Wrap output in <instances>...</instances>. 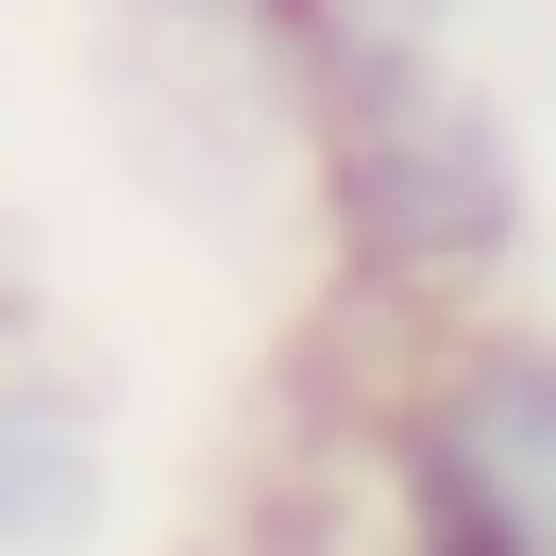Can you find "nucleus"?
Instances as JSON below:
<instances>
[{
  "label": "nucleus",
  "instance_id": "nucleus-1",
  "mask_svg": "<svg viewBox=\"0 0 556 556\" xmlns=\"http://www.w3.org/2000/svg\"><path fill=\"white\" fill-rule=\"evenodd\" d=\"M338 186H354V237H371L388 270H472V253H506V219H522L489 102H472V85H439L421 51H388V68L354 85Z\"/></svg>",
  "mask_w": 556,
  "mask_h": 556
},
{
  "label": "nucleus",
  "instance_id": "nucleus-2",
  "mask_svg": "<svg viewBox=\"0 0 556 556\" xmlns=\"http://www.w3.org/2000/svg\"><path fill=\"white\" fill-rule=\"evenodd\" d=\"M421 506L455 556H556V354L472 338L421 388Z\"/></svg>",
  "mask_w": 556,
  "mask_h": 556
}]
</instances>
